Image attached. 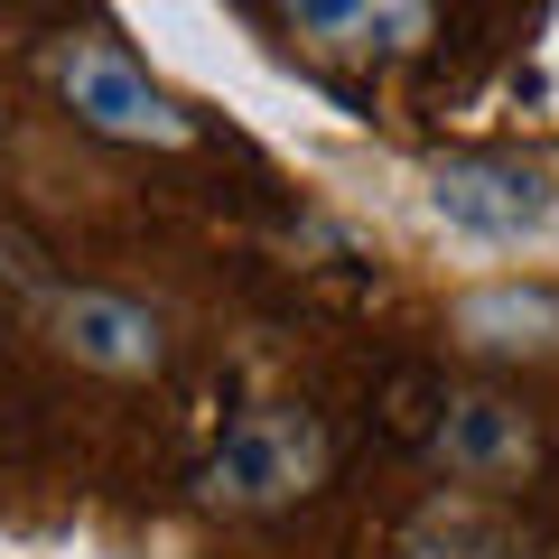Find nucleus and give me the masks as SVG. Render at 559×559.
Instances as JSON below:
<instances>
[{
    "label": "nucleus",
    "mask_w": 559,
    "mask_h": 559,
    "mask_svg": "<svg viewBox=\"0 0 559 559\" xmlns=\"http://www.w3.org/2000/svg\"><path fill=\"white\" fill-rule=\"evenodd\" d=\"M326 429L318 411H299V401H261V411L224 419V439L205 448V503H224V513H280V503H299L326 485Z\"/></svg>",
    "instance_id": "nucleus-1"
},
{
    "label": "nucleus",
    "mask_w": 559,
    "mask_h": 559,
    "mask_svg": "<svg viewBox=\"0 0 559 559\" xmlns=\"http://www.w3.org/2000/svg\"><path fill=\"white\" fill-rule=\"evenodd\" d=\"M419 215L457 242L513 252V242H540L559 224V187L532 159H429L419 168Z\"/></svg>",
    "instance_id": "nucleus-2"
},
{
    "label": "nucleus",
    "mask_w": 559,
    "mask_h": 559,
    "mask_svg": "<svg viewBox=\"0 0 559 559\" xmlns=\"http://www.w3.org/2000/svg\"><path fill=\"white\" fill-rule=\"evenodd\" d=\"M57 94L103 140H140V150H187L197 140V112L168 84H150V66L112 38H66L57 47Z\"/></svg>",
    "instance_id": "nucleus-3"
},
{
    "label": "nucleus",
    "mask_w": 559,
    "mask_h": 559,
    "mask_svg": "<svg viewBox=\"0 0 559 559\" xmlns=\"http://www.w3.org/2000/svg\"><path fill=\"white\" fill-rule=\"evenodd\" d=\"M47 336H57V355H75L84 373H112V382L159 373V355H168L159 318L140 299H121V289H57L47 299Z\"/></svg>",
    "instance_id": "nucleus-4"
},
{
    "label": "nucleus",
    "mask_w": 559,
    "mask_h": 559,
    "mask_svg": "<svg viewBox=\"0 0 559 559\" xmlns=\"http://www.w3.org/2000/svg\"><path fill=\"white\" fill-rule=\"evenodd\" d=\"M532 457H540V439H532V419H522L513 401H495V392H457V401H448L439 466L457 485H513Z\"/></svg>",
    "instance_id": "nucleus-5"
},
{
    "label": "nucleus",
    "mask_w": 559,
    "mask_h": 559,
    "mask_svg": "<svg viewBox=\"0 0 559 559\" xmlns=\"http://www.w3.org/2000/svg\"><path fill=\"white\" fill-rule=\"evenodd\" d=\"M448 336L476 355H559V289L540 280H485L448 308Z\"/></svg>",
    "instance_id": "nucleus-6"
},
{
    "label": "nucleus",
    "mask_w": 559,
    "mask_h": 559,
    "mask_svg": "<svg viewBox=\"0 0 559 559\" xmlns=\"http://www.w3.org/2000/svg\"><path fill=\"white\" fill-rule=\"evenodd\" d=\"M401 559H513V532H503L476 495H439V503H419V513H411Z\"/></svg>",
    "instance_id": "nucleus-7"
},
{
    "label": "nucleus",
    "mask_w": 559,
    "mask_h": 559,
    "mask_svg": "<svg viewBox=\"0 0 559 559\" xmlns=\"http://www.w3.org/2000/svg\"><path fill=\"white\" fill-rule=\"evenodd\" d=\"M289 28L326 57H355V47H373V0H289Z\"/></svg>",
    "instance_id": "nucleus-8"
},
{
    "label": "nucleus",
    "mask_w": 559,
    "mask_h": 559,
    "mask_svg": "<svg viewBox=\"0 0 559 559\" xmlns=\"http://www.w3.org/2000/svg\"><path fill=\"white\" fill-rule=\"evenodd\" d=\"M429 38V0H373V47L382 57H411Z\"/></svg>",
    "instance_id": "nucleus-9"
},
{
    "label": "nucleus",
    "mask_w": 559,
    "mask_h": 559,
    "mask_svg": "<svg viewBox=\"0 0 559 559\" xmlns=\"http://www.w3.org/2000/svg\"><path fill=\"white\" fill-rule=\"evenodd\" d=\"M513 559H559V550H522V540H513Z\"/></svg>",
    "instance_id": "nucleus-10"
}]
</instances>
